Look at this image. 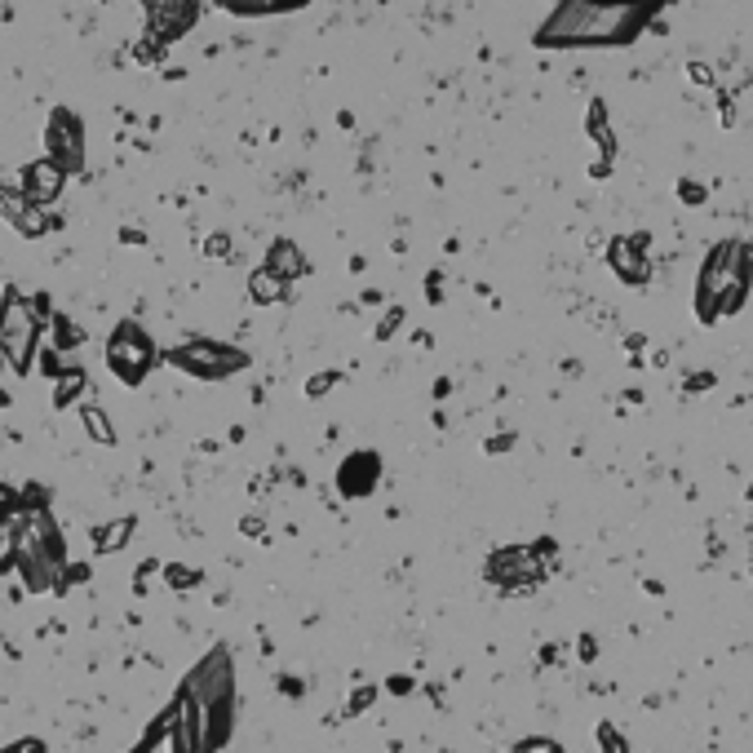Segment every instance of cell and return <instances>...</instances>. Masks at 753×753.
Instances as JSON below:
<instances>
[{
    "mask_svg": "<svg viewBox=\"0 0 753 753\" xmlns=\"http://www.w3.org/2000/svg\"><path fill=\"white\" fill-rule=\"evenodd\" d=\"M45 156L58 164L63 173L85 169V120L71 107L49 111V129H45Z\"/></svg>",
    "mask_w": 753,
    "mask_h": 753,
    "instance_id": "cell-8",
    "label": "cell"
},
{
    "mask_svg": "<svg viewBox=\"0 0 753 753\" xmlns=\"http://www.w3.org/2000/svg\"><path fill=\"white\" fill-rule=\"evenodd\" d=\"M147 9V36H156L160 45L187 36L200 23V0H138Z\"/></svg>",
    "mask_w": 753,
    "mask_h": 753,
    "instance_id": "cell-10",
    "label": "cell"
},
{
    "mask_svg": "<svg viewBox=\"0 0 753 753\" xmlns=\"http://www.w3.org/2000/svg\"><path fill=\"white\" fill-rule=\"evenodd\" d=\"M120 240H125V244H142L147 235H142V231H120Z\"/></svg>",
    "mask_w": 753,
    "mask_h": 753,
    "instance_id": "cell-42",
    "label": "cell"
},
{
    "mask_svg": "<svg viewBox=\"0 0 753 753\" xmlns=\"http://www.w3.org/2000/svg\"><path fill=\"white\" fill-rule=\"evenodd\" d=\"M182 691L195 700L200 714V736L209 753H218L235 731V665L226 647H213L191 665V674L182 678Z\"/></svg>",
    "mask_w": 753,
    "mask_h": 753,
    "instance_id": "cell-2",
    "label": "cell"
},
{
    "mask_svg": "<svg viewBox=\"0 0 753 753\" xmlns=\"http://www.w3.org/2000/svg\"><path fill=\"white\" fill-rule=\"evenodd\" d=\"M404 319H408L404 306H386V311H381V319H377V328H373V337H377V342H390V337L404 328Z\"/></svg>",
    "mask_w": 753,
    "mask_h": 753,
    "instance_id": "cell-25",
    "label": "cell"
},
{
    "mask_svg": "<svg viewBox=\"0 0 753 753\" xmlns=\"http://www.w3.org/2000/svg\"><path fill=\"white\" fill-rule=\"evenodd\" d=\"M337 381H342V373H337V368L311 373V377H306V399H324L328 390H337Z\"/></svg>",
    "mask_w": 753,
    "mask_h": 753,
    "instance_id": "cell-26",
    "label": "cell"
},
{
    "mask_svg": "<svg viewBox=\"0 0 753 753\" xmlns=\"http://www.w3.org/2000/svg\"><path fill=\"white\" fill-rule=\"evenodd\" d=\"M0 408H9V395H5V390H0Z\"/></svg>",
    "mask_w": 753,
    "mask_h": 753,
    "instance_id": "cell-43",
    "label": "cell"
},
{
    "mask_svg": "<svg viewBox=\"0 0 753 753\" xmlns=\"http://www.w3.org/2000/svg\"><path fill=\"white\" fill-rule=\"evenodd\" d=\"M647 235H634V240H612V271L621 275L625 284H647Z\"/></svg>",
    "mask_w": 753,
    "mask_h": 753,
    "instance_id": "cell-14",
    "label": "cell"
},
{
    "mask_svg": "<svg viewBox=\"0 0 753 753\" xmlns=\"http://www.w3.org/2000/svg\"><path fill=\"white\" fill-rule=\"evenodd\" d=\"M749 257L745 244H718L714 253L705 257V266H700V288H696V311L705 324H714L718 319V302H722V288L727 280L736 275V266Z\"/></svg>",
    "mask_w": 753,
    "mask_h": 753,
    "instance_id": "cell-7",
    "label": "cell"
},
{
    "mask_svg": "<svg viewBox=\"0 0 753 753\" xmlns=\"http://www.w3.org/2000/svg\"><path fill=\"white\" fill-rule=\"evenodd\" d=\"M80 426H85V435L102 443V448H116V421L107 417V408L102 404H80Z\"/></svg>",
    "mask_w": 753,
    "mask_h": 753,
    "instance_id": "cell-18",
    "label": "cell"
},
{
    "mask_svg": "<svg viewBox=\"0 0 753 753\" xmlns=\"http://www.w3.org/2000/svg\"><path fill=\"white\" fill-rule=\"evenodd\" d=\"M0 753H49V745L40 736H23V740H14V745H5Z\"/></svg>",
    "mask_w": 753,
    "mask_h": 753,
    "instance_id": "cell-35",
    "label": "cell"
},
{
    "mask_svg": "<svg viewBox=\"0 0 753 753\" xmlns=\"http://www.w3.org/2000/svg\"><path fill=\"white\" fill-rule=\"evenodd\" d=\"M0 222H9L23 240H40V235L49 231V218L27 204V195L18 191L14 182H0Z\"/></svg>",
    "mask_w": 753,
    "mask_h": 753,
    "instance_id": "cell-13",
    "label": "cell"
},
{
    "mask_svg": "<svg viewBox=\"0 0 753 753\" xmlns=\"http://www.w3.org/2000/svg\"><path fill=\"white\" fill-rule=\"evenodd\" d=\"M249 297L257 306H280L288 297V284L280 280V275H271L266 266H257V271L249 275Z\"/></svg>",
    "mask_w": 753,
    "mask_h": 753,
    "instance_id": "cell-19",
    "label": "cell"
},
{
    "mask_svg": "<svg viewBox=\"0 0 753 753\" xmlns=\"http://www.w3.org/2000/svg\"><path fill=\"white\" fill-rule=\"evenodd\" d=\"M18 514H23V510H18V488H14V483H0V519H18Z\"/></svg>",
    "mask_w": 753,
    "mask_h": 753,
    "instance_id": "cell-32",
    "label": "cell"
},
{
    "mask_svg": "<svg viewBox=\"0 0 753 753\" xmlns=\"http://www.w3.org/2000/svg\"><path fill=\"white\" fill-rule=\"evenodd\" d=\"M164 49H169V45H160V40H156V36H142V40H138V45H133V58H138V63H142V67H160Z\"/></svg>",
    "mask_w": 753,
    "mask_h": 753,
    "instance_id": "cell-28",
    "label": "cell"
},
{
    "mask_svg": "<svg viewBox=\"0 0 753 753\" xmlns=\"http://www.w3.org/2000/svg\"><path fill=\"white\" fill-rule=\"evenodd\" d=\"M510 443H514L510 435H505V439H488V452H505V448H510Z\"/></svg>",
    "mask_w": 753,
    "mask_h": 753,
    "instance_id": "cell-40",
    "label": "cell"
},
{
    "mask_svg": "<svg viewBox=\"0 0 753 753\" xmlns=\"http://www.w3.org/2000/svg\"><path fill=\"white\" fill-rule=\"evenodd\" d=\"M373 700H377V687H373V683L355 687V691H350V700H346V714H350V718L368 714V709H373Z\"/></svg>",
    "mask_w": 753,
    "mask_h": 753,
    "instance_id": "cell-29",
    "label": "cell"
},
{
    "mask_svg": "<svg viewBox=\"0 0 753 753\" xmlns=\"http://www.w3.org/2000/svg\"><path fill=\"white\" fill-rule=\"evenodd\" d=\"M133 532H138L133 514H120V519L102 523V528H94V554H120L133 541Z\"/></svg>",
    "mask_w": 753,
    "mask_h": 753,
    "instance_id": "cell-17",
    "label": "cell"
},
{
    "mask_svg": "<svg viewBox=\"0 0 753 753\" xmlns=\"http://www.w3.org/2000/svg\"><path fill=\"white\" fill-rule=\"evenodd\" d=\"M36 359H40V373H45V377H63L67 368H71V359H63V355H58L54 346H45V350H40Z\"/></svg>",
    "mask_w": 753,
    "mask_h": 753,
    "instance_id": "cell-31",
    "label": "cell"
},
{
    "mask_svg": "<svg viewBox=\"0 0 753 753\" xmlns=\"http://www.w3.org/2000/svg\"><path fill=\"white\" fill-rule=\"evenodd\" d=\"M160 364V350L151 342V333L138 324V319H120L107 337V368L116 381L125 386H142L147 373Z\"/></svg>",
    "mask_w": 753,
    "mask_h": 753,
    "instance_id": "cell-6",
    "label": "cell"
},
{
    "mask_svg": "<svg viewBox=\"0 0 753 753\" xmlns=\"http://www.w3.org/2000/svg\"><path fill=\"white\" fill-rule=\"evenodd\" d=\"M164 585L187 594V590H195V585H204V572L200 567H187V563H164Z\"/></svg>",
    "mask_w": 753,
    "mask_h": 753,
    "instance_id": "cell-24",
    "label": "cell"
},
{
    "mask_svg": "<svg viewBox=\"0 0 753 753\" xmlns=\"http://www.w3.org/2000/svg\"><path fill=\"white\" fill-rule=\"evenodd\" d=\"M598 740H603V749H607V753H625V740L616 736V727H607V722L598 727Z\"/></svg>",
    "mask_w": 753,
    "mask_h": 753,
    "instance_id": "cell-37",
    "label": "cell"
},
{
    "mask_svg": "<svg viewBox=\"0 0 753 753\" xmlns=\"http://www.w3.org/2000/svg\"><path fill=\"white\" fill-rule=\"evenodd\" d=\"M9 567H14V519L0 532V572H9Z\"/></svg>",
    "mask_w": 753,
    "mask_h": 753,
    "instance_id": "cell-33",
    "label": "cell"
},
{
    "mask_svg": "<svg viewBox=\"0 0 753 753\" xmlns=\"http://www.w3.org/2000/svg\"><path fill=\"white\" fill-rule=\"evenodd\" d=\"M63 187H67V173L58 169V164L49 160V156L32 160V164L23 169V178H18V191L27 195V204H32V209H49V204L63 195Z\"/></svg>",
    "mask_w": 753,
    "mask_h": 753,
    "instance_id": "cell-12",
    "label": "cell"
},
{
    "mask_svg": "<svg viewBox=\"0 0 753 753\" xmlns=\"http://www.w3.org/2000/svg\"><path fill=\"white\" fill-rule=\"evenodd\" d=\"M204 253H209V257H231V235H226V231L209 235V240H204Z\"/></svg>",
    "mask_w": 753,
    "mask_h": 753,
    "instance_id": "cell-36",
    "label": "cell"
},
{
    "mask_svg": "<svg viewBox=\"0 0 753 753\" xmlns=\"http://www.w3.org/2000/svg\"><path fill=\"white\" fill-rule=\"evenodd\" d=\"M240 536L262 541V536H266V519H262V514H244V519H240Z\"/></svg>",
    "mask_w": 753,
    "mask_h": 753,
    "instance_id": "cell-34",
    "label": "cell"
},
{
    "mask_svg": "<svg viewBox=\"0 0 753 753\" xmlns=\"http://www.w3.org/2000/svg\"><path fill=\"white\" fill-rule=\"evenodd\" d=\"M386 691H390V696H408V691H412V678H408V674H390V678H386Z\"/></svg>",
    "mask_w": 753,
    "mask_h": 753,
    "instance_id": "cell-38",
    "label": "cell"
},
{
    "mask_svg": "<svg viewBox=\"0 0 753 753\" xmlns=\"http://www.w3.org/2000/svg\"><path fill=\"white\" fill-rule=\"evenodd\" d=\"M133 753H173V745H169V709H164V714L142 731V740L133 745Z\"/></svg>",
    "mask_w": 753,
    "mask_h": 753,
    "instance_id": "cell-23",
    "label": "cell"
},
{
    "mask_svg": "<svg viewBox=\"0 0 753 753\" xmlns=\"http://www.w3.org/2000/svg\"><path fill=\"white\" fill-rule=\"evenodd\" d=\"M40 333L27 297L14 284L0 293V364H9V373L27 377L36 368V350H40Z\"/></svg>",
    "mask_w": 753,
    "mask_h": 753,
    "instance_id": "cell-3",
    "label": "cell"
},
{
    "mask_svg": "<svg viewBox=\"0 0 753 753\" xmlns=\"http://www.w3.org/2000/svg\"><path fill=\"white\" fill-rule=\"evenodd\" d=\"M683 195H687V204H700V200H705V191H700V187H683Z\"/></svg>",
    "mask_w": 753,
    "mask_h": 753,
    "instance_id": "cell-41",
    "label": "cell"
},
{
    "mask_svg": "<svg viewBox=\"0 0 753 753\" xmlns=\"http://www.w3.org/2000/svg\"><path fill=\"white\" fill-rule=\"evenodd\" d=\"M226 14L235 18H271V14H293V9H306L311 0H218Z\"/></svg>",
    "mask_w": 753,
    "mask_h": 753,
    "instance_id": "cell-16",
    "label": "cell"
},
{
    "mask_svg": "<svg viewBox=\"0 0 753 753\" xmlns=\"http://www.w3.org/2000/svg\"><path fill=\"white\" fill-rule=\"evenodd\" d=\"M585 133L598 142V151H603V160L616 156V138H612V125H607V107L603 102H590V111H585Z\"/></svg>",
    "mask_w": 753,
    "mask_h": 753,
    "instance_id": "cell-21",
    "label": "cell"
},
{
    "mask_svg": "<svg viewBox=\"0 0 753 753\" xmlns=\"http://www.w3.org/2000/svg\"><path fill=\"white\" fill-rule=\"evenodd\" d=\"M510 753H567V749L559 745V740H550V736H523Z\"/></svg>",
    "mask_w": 753,
    "mask_h": 753,
    "instance_id": "cell-30",
    "label": "cell"
},
{
    "mask_svg": "<svg viewBox=\"0 0 753 753\" xmlns=\"http://www.w3.org/2000/svg\"><path fill=\"white\" fill-rule=\"evenodd\" d=\"M665 0H559L554 14L536 27V49H598L638 40Z\"/></svg>",
    "mask_w": 753,
    "mask_h": 753,
    "instance_id": "cell-1",
    "label": "cell"
},
{
    "mask_svg": "<svg viewBox=\"0 0 753 753\" xmlns=\"http://www.w3.org/2000/svg\"><path fill=\"white\" fill-rule=\"evenodd\" d=\"M160 364H169L173 373H187L195 381H226L253 364V355L244 346L213 342V337H191V342L173 346L160 355Z\"/></svg>",
    "mask_w": 753,
    "mask_h": 753,
    "instance_id": "cell-4",
    "label": "cell"
},
{
    "mask_svg": "<svg viewBox=\"0 0 753 753\" xmlns=\"http://www.w3.org/2000/svg\"><path fill=\"white\" fill-rule=\"evenodd\" d=\"M381 483V452L377 448H355L337 466V492L342 501H368Z\"/></svg>",
    "mask_w": 753,
    "mask_h": 753,
    "instance_id": "cell-11",
    "label": "cell"
},
{
    "mask_svg": "<svg viewBox=\"0 0 753 753\" xmlns=\"http://www.w3.org/2000/svg\"><path fill=\"white\" fill-rule=\"evenodd\" d=\"M89 572H94L89 563H67L63 572H58V581H54V594H67L71 585H85V581H89Z\"/></svg>",
    "mask_w": 753,
    "mask_h": 753,
    "instance_id": "cell-27",
    "label": "cell"
},
{
    "mask_svg": "<svg viewBox=\"0 0 753 753\" xmlns=\"http://www.w3.org/2000/svg\"><path fill=\"white\" fill-rule=\"evenodd\" d=\"M687 76L696 80V85H714V71H709L705 63H691V67H687Z\"/></svg>",
    "mask_w": 753,
    "mask_h": 753,
    "instance_id": "cell-39",
    "label": "cell"
},
{
    "mask_svg": "<svg viewBox=\"0 0 753 753\" xmlns=\"http://www.w3.org/2000/svg\"><path fill=\"white\" fill-rule=\"evenodd\" d=\"M14 572L23 576V585L32 594H54V581H58V572H63V567L49 563V554L40 550V541L27 532L23 514L14 519Z\"/></svg>",
    "mask_w": 753,
    "mask_h": 753,
    "instance_id": "cell-9",
    "label": "cell"
},
{
    "mask_svg": "<svg viewBox=\"0 0 753 753\" xmlns=\"http://www.w3.org/2000/svg\"><path fill=\"white\" fill-rule=\"evenodd\" d=\"M554 541H536V545H505V550H492L488 563H483V576L488 585H497L501 594H523L532 585H541L550 576V559H554Z\"/></svg>",
    "mask_w": 753,
    "mask_h": 753,
    "instance_id": "cell-5",
    "label": "cell"
},
{
    "mask_svg": "<svg viewBox=\"0 0 753 753\" xmlns=\"http://www.w3.org/2000/svg\"><path fill=\"white\" fill-rule=\"evenodd\" d=\"M85 390H89V373H85L80 364H71L63 377H54V408H58V412H67L80 395H85Z\"/></svg>",
    "mask_w": 753,
    "mask_h": 753,
    "instance_id": "cell-20",
    "label": "cell"
},
{
    "mask_svg": "<svg viewBox=\"0 0 753 753\" xmlns=\"http://www.w3.org/2000/svg\"><path fill=\"white\" fill-rule=\"evenodd\" d=\"M45 333L54 337V350H58V355H71V350L85 346V328H80L71 315H54V319H49Z\"/></svg>",
    "mask_w": 753,
    "mask_h": 753,
    "instance_id": "cell-22",
    "label": "cell"
},
{
    "mask_svg": "<svg viewBox=\"0 0 753 753\" xmlns=\"http://www.w3.org/2000/svg\"><path fill=\"white\" fill-rule=\"evenodd\" d=\"M266 271L271 275H280L284 284H293V280H302L306 271H311V262H306V253L297 249L293 240H271V249H266Z\"/></svg>",
    "mask_w": 753,
    "mask_h": 753,
    "instance_id": "cell-15",
    "label": "cell"
}]
</instances>
